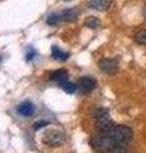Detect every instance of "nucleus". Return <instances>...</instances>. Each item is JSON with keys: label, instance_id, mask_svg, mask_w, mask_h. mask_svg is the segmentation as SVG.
<instances>
[{"label": "nucleus", "instance_id": "423d86ee", "mask_svg": "<svg viewBox=\"0 0 146 153\" xmlns=\"http://www.w3.org/2000/svg\"><path fill=\"white\" fill-rule=\"evenodd\" d=\"M99 69L107 74H114L118 70V63L116 59H102L99 60Z\"/></svg>", "mask_w": 146, "mask_h": 153}, {"label": "nucleus", "instance_id": "6ab92c4d", "mask_svg": "<svg viewBox=\"0 0 146 153\" xmlns=\"http://www.w3.org/2000/svg\"><path fill=\"white\" fill-rule=\"evenodd\" d=\"M142 16H144V18L146 19V4L144 5V9H142Z\"/></svg>", "mask_w": 146, "mask_h": 153}, {"label": "nucleus", "instance_id": "f257e3e1", "mask_svg": "<svg viewBox=\"0 0 146 153\" xmlns=\"http://www.w3.org/2000/svg\"><path fill=\"white\" fill-rule=\"evenodd\" d=\"M116 144L117 143L107 133H101L98 135H94L90 139L92 148L99 153H111L113 148L116 147Z\"/></svg>", "mask_w": 146, "mask_h": 153}, {"label": "nucleus", "instance_id": "1a4fd4ad", "mask_svg": "<svg viewBox=\"0 0 146 153\" xmlns=\"http://www.w3.org/2000/svg\"><path fill=\"white\" fill-rule=\"evenodd\" d=\"M80 14V10L76 8H71V9H65L64 12H61V16H62V21L64 22H73L75 21Z\"/></svg>", "mask_w": 146, "mask_h": 153}, {"label": "nucleus", "instance_id": "a211bd4d", "mask_svg": "<svg viewBox=\"0 0 146 153\" xmlns=\"http://www.w3.org/2000/svg\"><path fill=\"white\" fill-rule=\"evenodd\" d=\"M50 125V121H46V120H40V121H37L33 128H34V130H38V129H42V128H45V126H48Z\"/></svg>", "mask_w": 146, "mask_h": 153}, {"label": "nucleus", "instance_id": "aec40b11", "mask_svg": "<svg viewBox=\"0 0 146 153\" xmlns=\"http://www.w3.org/2000/svg\"><path fill=\"white\" fill-rule=\"evenodd\" d=\"M0 60H1V57H0Z\"/></svg>", "mask_w": 146, "mask_h": 153}, {"label": "nucleus", "instance_id": "39448f33", "mask_svg": "<svg viewBox=\"0 0 146 153\" xmlns=\"http://www.w3.org/2000/svg\"><path fill=\"white\" fill-rule=\"evenodd\" d=\"M78 87L83 93H89L97 87V80L90 75H84L79 79Z\"/></svg>", "mask_w": 146, "mask_h": 153}, {"label": "nucleus", "instance_id": "9d476101", "mask_svg": "<svg viewBox=\"0 0 146 153\" xmlns=\"http://www.w3.org/2000/svg\"><path fill=\"white\" fill-rule=\"evenodd\" d=\"M67 76H69V74H67V71H66V70L59 69V70H55L54 73L51 74V79H52L54 82L61 84V83L66 82V80H67Z\"/></svg>", "mask_w": 146, "mask_h": 153}, {"label": "nucleus", "instance_id": "6e6552de", "mask_svg": "<svg viewBox=\"0 0 146 153\" xmlns=\"http://www.w3.org/2000/svg\"><path fill=\"white\" fill-rule=\"evenodd\" d=\"M112 4V0H90L89 1V8L94 9V10H107L108 8L111 7Z\"/></svg>", "mask_w": 146, "mask_h": 153}, {"label": "nucleus", "instance_id": "0eeeda50", "mask_svg": "<svg viewBox=\"0 0 146 153\" xmlns=\"http://www.w3.org/2000/svg\"><path fill=\"white\" fill-rule=\"evenodd\" d=\"M17 111H18V114H21L22 116H26V117L32 116V115L34 114V105L29 101H24L17 107Z\"/></svg>", "mask_w": 146, "mask_h": 153}, {"label": "nucleus", "instance_id": "4468645a", "mask_svg": "<svg viewBox=\"0 0 146 153\" xmlns=\"http://www.w3.org/2000/svg\"><path fill=\"white\" fill-rule=\"evenodd\" d=\"M84 26L88 28H97L101 26V21L95 17H88L85 21H84Z\"/></svg>", "mask_w": 146, "mask_h": 153}, {"label": "nucleus", "instance_id": "2eb2a0df", "mask_svg": "<svg viewBox=\"0 0 146 153\" xmlns=\"http://www.w3.org/2000/svg\"><path fill=\"white\" fill-rule=\"evenodd\" d=\"M135 40H136V42H137V44L145 45V46H146V30H142V31H140V32L136 33Z\"/></svg>", "mask_w": 146, "mask_h": 153}, {"label": "nucleus", "instance_id": "f3484780", "mask_svg": "<svg viewBox=\"0 0 146 153\" xmlns=\"http://www.w3.org/2000/svg\"><path fill=\"white\" fill-rule=\"evenodd\" d=\"M34 56H36V50H34L32 46H29V47L27 49V52H26V60L29 61V60L33 59Z\"/></svg>", "mask_w": 146, "mask_h": 153}, {"label": "nucleus", "instance_id": "ddd939ff", "mask_svg": "<svg viewBox=\"0 0 146 153\" xmlns=\"http://www.w3.org/2000/svg\"><path fill=\"white\" fill-rule=\"evenodd\" d=\"M59 85H60V87L62 88L66 93H69V94L75 93V92H76V89H78L76 85H75L74 83H71V82H69V80H66V82L61 83V84H59Z\"/></svg>", "mask_w": 146, "mask_h": 153}, {"label": "nucleus", "instance_id": "dca6fc26", "mask_svg": "<svg viewBox=\"0 0 146 153\" xmlns=\"http://www.w3.org/2000/svg\"><path fill=\"white\" fill-rule=\"evenodd\" d=\"M111 153H130V151L123 144H116V147L113 148Z\"/></svg>", "mask_w": 146, "mask_h": 153}, {"label": "nucleus", "instance_id": "f8f14e48", "mask_svg": "<svg viewBox=\"0 0 146 153\" xmlns=\"http://www.w3.org/2000/svg\"><path fill=\"white\" fill-rule=\"evenodd\" d=\"M46 22L48 26H57L60 22H62V16H61V13H52L47 17Z\"/></svg>", "mask_w": 146, "mask_h": 153}, {"label": "nucleus", "instance_id": "9b49d317", "mask_svg": "<svg viewBox=\"0 0 146 153\" xmlns=\"http://www.w3.org/2000/svg\"><path fill=\"white\" fill-rule=\"evenodd\" d=\"M52 57L56 60H59V61H65V60H67L69 54L62 51L61 49H59L57 46H54L52 47Z\"/></svg>", "mask_w": 146, "mask_h": 153}, {"label": "nucleus", "instance_id": "f03ea898", "mask_svg": "<svg viewBox=\"0 0 146 153\" xmlns=\"http://www.w3.org/2000/svg\"><path fill=\"white\" fill-rule=\"evenodd\" d=\"M94 119H95V124H97L98 129H99L102 133H108L114 126V123L112 121L109 112H108V110L104 107H98L95 111H94Z\"/></svg>", "mask_w": 146, "mask_h": 153}, {"label": "nucleus", "instance_id": "7ed1b4c3", "mask_svg": "<svg viewBox=\"0 0 146 153\" xmlns=\"http://www.w3.org/2000/svg\"><path fill=\"white\" fill-rule=\"evenodd\" d=\"M107 134H109L117 144L126 146L132 139V130L126 125H114Z\"/></svg>", "mask_w": 146, "mask_h": 153}, {"label": "nucleus", "instance_id": "20e7f679", "mask_svg": "<svg viewBox=\"0 0 146 153\" xmlns=\"http://www.w3.org/2000/svg\"><path fill=\"white\" fill-rule=\"evenodd\" d=\"M65 140H66V135H65V133L61 131V130H56V129L48 130L43 135L45 144L50 146V147H60V146L64 144Z\"/></svg>", "mask_w": 146, "mask_h": 153}]
</instances>
